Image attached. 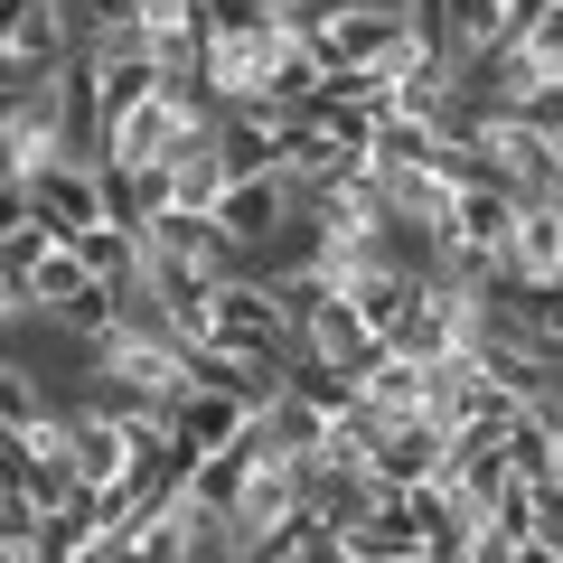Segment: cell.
Wrapping results in <instances>:
<instances>
[{
	"instance_id": "5b68a950",
	"label": "cell",
	"mask_w": 563,
	"mask_h": 563,
	"mask_svg": "<svg viewBox=\"0 0 563 563\" xmlns=\"http://www.w3.org/2000/svg\"><path fill=\"white\" fill-rule=\"evenodd\" d=\"M207 217L225 225V244H235V254H244V273H254V254L282 235V217H291V188H282V179H225Z\"/></svg>"
},
{
	"instance_id": "277c9868",
	"label": "cell",
	"mask_w": 563,
	"mask_h": 563,
	"mask_svg": "<svg viewBox=\"0 0 563 563\" xmlns=\"http://www.w3.org/2000/svg\"><path fill=\"white\" fill-rule=\"evenodd\" d=\"M291 347L329 357L339 376H366V366H376V329L357 320V301H347V291H320V301H310L301 320H291Z\"/></svg>"
},
{
	"instance_id": "8992f818",
	"label": "cell",
	"mask_w": 563,
	"mask_h": 563,
	"mask_svg": "<svg viewBox=\"0 0 563 563\" xmlns=\"http://www.w3.org/2000/svg\"><path fill=\"white\" fill-rule=\"evenodd\" d=\"M20 198H29V217H38L47 235H76V225L103 217V207H95V161H57V169H38Z\"/></svg>"
},
{
	"instance_id": "30bf717a",
	"label": "cell",
	"mask_w": 563,
	"mask_h": 563,
	"mask_svg": "<svg viewBox=\"0 0 563 563\" xmlns=\"http://www.w3.org/2000/svg\"><path fill=\"white\" fill-rule=\"evenodd\" d=\"M20 217H29V198H20V188H0V235H10Z\"/></svg>"
},
{
	"instance_id": "ba28073f",
	"label": "cell",
	"mask_w": 563,
	"mask_h": 563,
	"mask_svg": "<svg viewBox=\"0 0 563 563\" xmlns=\"http://www.w3.org/2000/svg\"><path fill=\"white\" fill-rule=\"evenodd\" d=\"M66 254H76V263H85V273H95V282H113L122 263H132V225L95 217V225H76V235H66Z\"/></svg>"
},
{
	"instance_id": "7a4b0ae2",
	"label": "cell",
	"mask_w": 563,
	"mask_h": 563,
	"mask_svg": "<svg viewBox=\"0 0 563 563\" xmlns=\"http://www.w3.org/2000/svg\"><path fill=\"white\" fill-rule=\"evenodd\" d=\"M301 47H310L320 66H357V76H385V66H395L413 38H404L395 0H347V10H329V20L310 29Z\"/></svg>"
},
{
	"instance_id": "52a82bcc",
	"label": "cell",
	"mask_w": 563,
	"mask_h": 563,
	"mask_svg": "<svg viewBox=\"0 0 563 563\" xmlns=\"http://www.w3.org/2000/svg\"><path fill=\"white\" fill-rule=\"evenodd\" d=\"M498 451H507V479H526L536 498H554L563 488V442H554V413H507V432H498Z\"/></svg>"
},
{
	"instance_id": "6da1fadb",
	"label": "cell",
	"mask_w": 563,
	"mask_h": 563,
	"mask_svg": "<svg viewBox=\"0 0 563 563\" xmlns=\"http://www.w3.org/2000/svg\"><path fill=\"white\" fill-rule=\"evenodd\" d=\"M207 347H225V357H244V366L273 376L282 347H291V320H282V301L254 273H225V282H207Z\"/></svg>"
},
{
	"instance_id": "9c48e42d",
	"label": "cell",
	"mask_w": 563,
	"mask_h": 563,
	"mask_svg": "<svg viewBox=\"0 0 563 563\" xmlns=\"http://www.w3.org/2000/svg\"><path fill=\"white\" fill-rule=\"evenodd\" d=\"M29 461H38V451H29V432H20V422H0V488H20Z\"/></svg>"
},
{
	"instance_id": "3957f363",
	"label": "cell",
	"mask_w": 563,
	"mask_h": 563,
	"mask_svg": "<svg viewBox=\"0 0 563 563\" xmlns=\"http://www.w3.org/2000/svg\"><path fill=\"white\" fill-rule=\"evenodd\" d=\"M488 273H498V291H554V273H563V217H554V198L517 207V225H507V244L488 254Z\"/></svg>"
}]
</instances>
